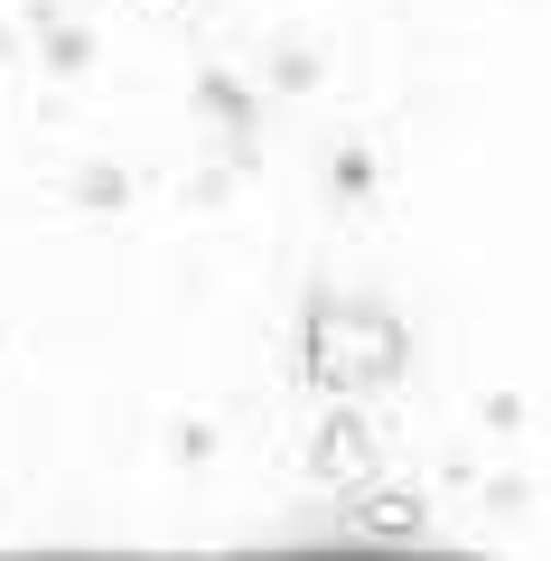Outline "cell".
<instances>
[{
    "label": "cell",
    "instance_id": "3",
    "mask_svg": "<svg viewBox=\"0 0 551 561\" xmlns=\"http://www.w3.org/2000/svg\"><path fill=\"white\" fill-rule=\"evenodd\" d=\"M336 534L346 542H412L421 534V496L412 486H355L346 515H336Z\"/></svg>",
    "mask_w": 551,
    "mask_h": 561
},
{
    "label": "cell",
    "instance_id": "2",
    "mask_svg": "<svg viewBox=\"0 0 551 561\" xmlns=\"http://www.w3.org/2000/svg\"><path fill=\"white\" fill-rule=\"evenodd\" d=\"M309 478L346 486V496H355L365 478H375V440H365V421H355L346 402H336V412L318 421V440H309Z\"/></svg>",
    "mask_w": 551,
    "mask_h": 561
},
{
    "label": "cell",
    "instance_id": "4",
    "mask_svg": "<svg viewBox=\"0 0 551 561\" xmlns=\"http://www.w3.org/2000/svg\"><path fill=\"white\" fill-rule=\"evenodd\" d=\"M197 94H206V113H216L225 131H243V84H234V76H206Z\"/></svg>",
    "mask_w": 551,
    "mask_h": 561
},
{
    "label": "cell",
    "instance_id": "1",
    "mask_svg": "<svg viewBox=\"0 0 551 561\" xmlns=\"http://www.w3.org/2000/svg\"><path fill=\"white\" fill-rule=\"evenodd\" d=\"M412 365V337H402V319L383 300H336V290H318L309 300V328H299V375L318 383V393H383V383Z\"/></svg>",
    "mask_w": 551,
    "mask_h": 561
},
{
    "label": "cell",
    "instance_id": "5",
    "mask_svg": "<svg viewBox=\"0 0 551 561\" xmlns=\"http://www.w3.org/2000/svg\"><path fill=\"white\" fill-rule=\"evenodd\" d=\"M365 187H375V179H365V160H355V150H336V197H365Z\"/></svg>",
    "mask_w": 551,
    "mask_h": 561
}]
</instances>
